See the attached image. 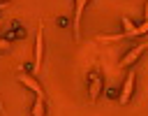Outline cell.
<instances>
[{
  "label": "cell",
  "mask_w": 148,
  "mask_h": 116,
  "mask_svg": "<svg viewBox=\"0 0 148 116\" xmlns=\"http://www.w3.org/2000/svg\"><path fill=\"white\" fill-rule=\"evenodd\" d=\"M102 90H104V79H102L99 67H95L88 74V97H90V102H97V97L102 95Z\"/></svg>",
  "instance_id": "1"
},
{
  "label": "cell",
  "mask_w": 148,
  "mask_h": 116,
  "mask_svg": "<svg viewBox=\"0 0 148 116\" xmlns=\"http://www.w3.org/2000/svg\"><path fill=\"white\" fill-rule=\"evenodd\" d=\"M134 84H136V70L132 67L130 72H127V77H125V81H123V86H120V93H118V104H127L130 100H132V95H134Z\"/></svg>",
  "instance_id": "2"
},
{
  "label": "cell",
  "mask_w": 148,
  "mask_h": 116,
  "mask_svg": "<svg viewBox=\"0 0 148 116\" xmlns=\"http://www.w3.org/2000/svg\"><path fill=\"white\" fill-rule=\"evenodd\" d=\"M42 63H44V23L39 21L37 37H35V63H32V70L39 72L42 70Z\"/></svg>",
  "instance_id": "3"
},
{
  "label": "cell",
  "mask_w": 148,
  "mask_h": 116,
  "mask_svg": "<svg viewBox=\"0 0 148 116\" xmlns=\"http://www.w3.org/2000/svg\"><path fill=\"white\" fill-rule=\"evenodd\" d=\"M146 49H148L146 44H134L132 49H127V51L123 53V58H120V63H118V65H120V67H134V63L143 56V51H146Z\"/></svg>",
  "instance_id": "4"
},
{
  "label": "cell",
  "mask_w": 148,
  "mask_h": 116,
  "mask_svg": "<svg viewBox=\"0 0 148 116\" xmlns=\"http://www.w3.org/2000/svg\"><path fill=\"white\" fill-rule=\"evenodd\" d=\"M88 2L90 0H74V39L79 42L81 39V19H83V12H86V7H88Z\"/></svg>",
  "instance_id": "5"
},
{
  "label": "cell",
  "mask_w": 148,
  "mask_h": 116,
  "mask_svg": "<svg viewBox=\"0 0 148 116\" xmlns=\"http://www.w3.org/2000/svg\"><path fill=\"white\" fill-rule=\"evenodd\" d=\"M18 81H21V84H23L28 90H32L35 95H39V97H46V93H44L42 84H39V81H37V79H35L30 72H21V74H18Z\"/></svg>",
  "instance_id": "6"
},
{
  "label": "cell",
  "mask_w": 148,
  "mask_h": 116,
  "mask_svg": "<svg viewBox=\"0 0 148 116\" xmlns=\"http://www.w3.org/2000/svg\"><path fill=\"white\" fill-rule=\"evenodd\" d=\"M120 23H123V32H125V37H139V26H134V23L130 21V16H123Z\"/></svg>",
  "instance_id": "7"
},
{
  "label": "cell",
  "mask_w": 148,
  "mask_h": 116,
  "mask_svg": "<svg viewBox=\"0 0 148 116\" xmlns=\"http://www.w3.org/2000/svg\"><path fill=\"white\" fill-rule=\"evenodd\" d=\"M30 114H32V116H44V114H46V97L35 95V102H32V107H30Z\"/></svg>",
  "instance_id": "8"
},
{
  "label": "cell",
  "mask_w": 148,
  "mask_h": 116,
  "mask_svg": "<svg viewBox=\"0 0 148 116\" xmlns=\"http://www.w3.org/2000/svg\"><path fill=\"white\" fill-rule=\"evenodd\" d=\"M146 32H148V19H146V21L139 26V37H141V35H146Z\"/></svg>",
  "instance_id": "9"
},
{
  "label": "cell",
  "mask_w": 148,
  "mask_h": 116,
  "mask_svg": "<svg viewBox=\"0 0 148 116\" xmlns=\"http://www.w3.org/2000/svg\"><path fill=\"white\" fill-rule=\"evenodd\" d=\"M106 95H109V97H111V100H113V95H118V93H116V90H113V88H106Z\"/></svg>",
  "instance_id": "10"
},
{
  "label": "cell",
  "mask_w": 148,
  "mask_h": 116,
  "mask_svg": "<svg viewBox=\"0 0 148 116\" xmlns=\"http://www.w3.org/2000/svg\"><path fill=\"white\" fill-rule=\"evenodd\" d=\"M143 19H148V0H146V7H143Z\"/></svg>",
  "instance_id": "11"
},
{
  "label": "cell",
  "mask_w": 148,
  "mask_h": 116,
  "mask_svg": "<svg viewBox=\"0 0 148 116\" xmlns=\"http://www.w3.org/2000/svg\"><path fill=\"white\" fill-rule=\"evenodd\" d=\"M5 2H9V0H2V5H5Z\"/></svg>",
  "instance_id": "12"
},
{
  "label": "cell",
  "mask_w": 148,
  "mask_h": 116,
  "mask_svg": "<svg viewBox=\"0 0 148 116\" xmlns=\"http://www.w3.org/2000/svg\"><path fill=\"white\" fill-rule=\"evenodd\" d=\"M146 46H148V44H146Z\"/></svg>",
  "instance_id": "13"
}]
</instances>
